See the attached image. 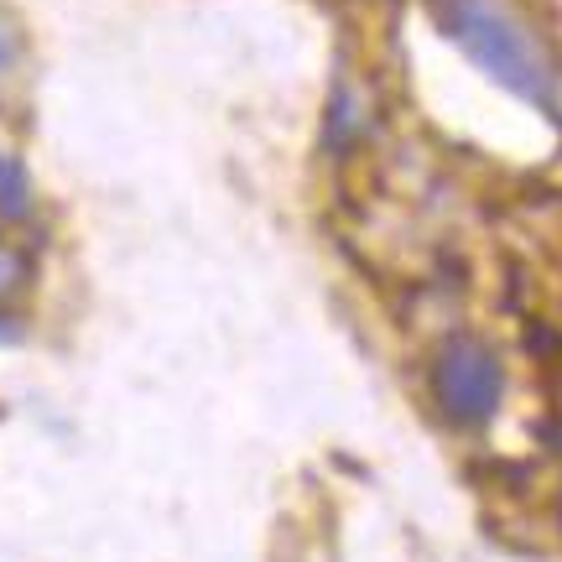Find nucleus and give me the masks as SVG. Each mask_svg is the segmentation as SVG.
Masks as SVG:
<instances>
[{
  "mask_svg": "<svg viewBox=\"0 0 562 562\" xmlns=\"http://www.w3.org/2000/svg\"><path fill=\"white\" fill-rule=\"evenodd\" d=\"M0 220L5 224H26L32 220V178L16 157L0 151Z\"/></svg>",
  "mask_w": 562,
  "mask_h": 562,
  "instance_id": "obj_4",
  "label": "nucleus"
},
{
  "mask_svg": "<svg viewBox=\"0 0 562 562\" xmlns=\"http://www.w3.org/2000/svg\"><path fill=\"white\" fill-rule=\"evenodd\" d=\"M427 16L438 21V32L480 74L510 89L516 100L537 104L542 115H562V68L542 32H531L505 0H427Z\"/></svg>",
  "mask_w": 562,
  "mask_h": 562,
  "instance_id": "obj_1",
  "label": "nucleus"
},
{
  "mask_svg": "<svg viewBox=\"0 0 562 562\" xmlns=\"http://www.w3.org/2000/svg\"><path fill=\"white\" fill-rule=\"evenodd\" d=\"M11 339H16V323H11V318H0V344H11Z\"/></svg>",
  "mask_w": 562,
  "mask_h": 562,
  "instance_id": "obj_7",
  "label": "nucleus"
},
{
  "mask_svg": "<svg viewBox=\"0 0 562 562\" xmlns=\"http://www.w3.org/2000/svg\"><path fill=\"white\" fill-rule=\"evenodd\" d=\"M364 136V115H360V100H355V89H334V100H328V121H323V146L328 151H349L355 140Z\"/></svg>",
  "mask_w": 562,
  "mask_h": 562,
  "instance_id": "obj_3",
  "label": "nucleus"
},
{
  "mask_svg": "<svg viewBox=\"0 0 562 562\" xmlns=\"http://www.w3.org/2000/svg\"><path fill=\"white\" fill-rule=\"evenodd\" d=\"M11 58H16V37H11V32H5V21H0V79H5Z\"/></svg>",
  "mask_w": 562,
  "mask_h": 562,
  "instance_id": "obj_6",
  "label": "nucleus"
},
{
  "mask_svg": "<svg viewBox=\"0 0 562 562\" xmlns=\"http://www.w3.org/2000/svg\"><path fill=\"white\" fill-rule=\"evenodd\" d=\"M21 277H26V256H16L11 245H0V297H5V292H16Z\"/></svg>",
  "mask_w": 562,
  "mask_h": 562,
  "instance_id": "obj_5",
  "label": "nucleus"
},
{
  "mask_svg": "<svg viewBox=\"0 0 562 562\" xmlns=\"http://www.w3.org/2000/svg\"><path fill=\"white\" fill-rule=\"evenodd\" d=\"M432 402H438L442 422H453L463 432H480L495 422L505 402V364L501 355L490 349L484 339L474 334H448L432 355Z\"/></svg>",
  "mask_w": 562,
  "mask_h": 562,
  "instance_id": "obj_2",
  "label": "nucleus"
}]
</instances>
